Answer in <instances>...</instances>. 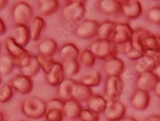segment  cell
Returning a JSON list of instances; mask_svg holds the SVG:
<instances>
[{
	"instance_id": "cell-1",
	"label": "cell",
	"mask_w": 160,
	"mask_h": 121,
	"mask_svg": "<svg viewBox=\"0 0 160 121\" xmlns=\"http://www.w3.org/2000/svg\"><path fill=\"white\" fill-rule=\"evenodd\" d=\"M90 50L96 58L107 61L117 57L118 52V46L112 39H98L93 41L90 47Z\"/></svg>"
},
{
	"instance_id": "cell-2",
	"label": "cell",
	"mask_w": 160,
	"mask_h": 121,
	"mask_svg": "<svg viewBox=\"0 0 160 121\" xmlns=\"http://www.w3.org/2000/svg\"><path fill=\"white\" fill-rule=\"evenodd\" d=\"M47 103L38 97L26 99L22 102L21 110L24 115L29 118L37 120L45 116Z\"/></svg>"
},
{
	"instance_id": "cell-3",
	"label": "cell",
	"mask_w": 160,
	"mask_h": 121,
	"mask_svg": "<svg viewBox=\"0 0 160 121\" xmlns=\"http://www.w3.org/2000/svg\"><path fill=\"white\" fill-rule=\"evenodd\" d=\"M86 12V7L83 1H70L62 10L63 15L67 21L78 25L85 20Z\"/></svg>"
},
{
	"instance_id": "cell-4",
	"label": "cell",
	"mask_w": 160,
	"mask_h": 121,
	"mask_svg": "<svg viewBox=\"0 0 160 121\" xmlns=\"http://www.w3.org/2000/svg\"><path fill=\"white\" fill-rule=\"evenodd\" d=\"M12 16L16 25H27L33 18V9L28 3L20 2L13 7Z\"/></svg>"
},
{
	"instance_id": "cell-5",
	"label": "cell",
	"mask_w": 160,
	"mask_h": 121,
	"mask_svg": "<svg viewBox=\"0 0 160 121\" xmlns=\"http://www.w3.org/2000/svg\"><path fill=\"white\" fill-rule=\"evenodd\" d=\"M65 101L60 98L52 99L47 103L45 118L46 121H62Z\"/></svg>"
},
{
	"instance_id": "cell-6",
	"label": "cell",
	"mask_w": 160,
	"mask_h": 121,
	"mask_svg": "<svg viewBox=\"0 0 160 121\" xmlns=\"http://www.w3.org/2000/svg\"><path fill=\"white\" fill-rule=\"evenodd\" d=\"M126 112V107L122 102L117 100H109L103 115L108 121H120L125 117Z\"/></svg>"
},
{
	"instance_id": "cell-7",
	"label": "cell",
	"mask_w": 160,
	"mask_h": 121,
	"mask_svg": "<svg viewBox=\"0 0 160 121\" xmlns=\"http://www.w3.org/2000/svg\"><path fill=\"white\" fill-rule=\"evenodd\" d=\"M99 23L93 19H85L76 29L77 37L82 39H90L98 36Z\"/></svg>"
},
{
	"instance_id": "cell-8",
	"label": "cell",
	"mask_w": 160,
	"mask_h": 121,
	"mask_svg": "<svg viewBox=\"0 0 160 121\" xmlns=\"http://www.w3.org/2000/svg\"><path fill=\"white\" fill-rule=\"evenodd\" d=\"M124 87L121 77H108L105 82V93L110 100H117L122 93Z\"/></svg>"
},
{
	"instance_id": "cell-9",
	"label": "cell",
	"mask_w": 160,
	"mask_h": 121,
	"mask_svg": "<svg viewBox=\"0 0 160 121\" xmlns=\"http://www.w3.org/2000/svg\"><path fill=\"white\" fill-rule=\"evenodd\" d=\"M10 85L13 89L22 95L30 94L33 88V82L32 78L19 74L15 75L11 80Z\"/></svg>"
},
{
	"instance_id": "cell-10",
	"label": "cell",
	"mask_w": 160,
	"mask_h": 121,
	"mask_svg": "<svg viewBox=\"0 0 160 121\" xmlns=\"http://www.w3.org/2000/svg\"><path fill=\"white\" fill-rule=\"evenodd\" d=\"M133 30L126 23H116V28L112 36V41L117 45L131 41Z\"/></svg>"
},
{
	"instance_id": "cell-11",
	"label": "cell",
	"mask_w": 160,
	"mask_h": 121,
	"mask_svg": "<svg viewBox=\"0 0 160 121\" xmlns=\"http://www.w3.org/2000/svg\"><path fill=\"white\" fill-rule=\"evenodd\" d=\"M159 79L156 74H154L153 72L140 74L137 80V87L138 90L149 92L154 90Z\"/></svg>"
},
{
	"instance_id": "cell-12",
	"label": "cell",
	"mask_w": 160,
	"mask_h": 121,
	"mask_svg": "<svg viewBox=\"0 0 160 121\" xmlns=\"http://www.w3.org/2000/svg\"><path fill=\"white\" fill-rule=\"evenodd\" d=\"M121 11L124 16L128 19H135L139 18L142 14V5L140 2L137 0L123 1V2H121Z\"/></svg>"
},
{
	"instance_id": "cell-13",
	"label": "cell",
	"mask_w": 160,
	"mask_h": 121,
	"mask_svg": "<svg viewBox=\"0 0 160 121\" xmlns=\"http://www.w3.org/2000/svg\"><path fill=\"white\" fill-rule=\"evenodd\" d=\"M130 103L133 108L138 110L143 111L148 108L150 103V96L149 92L141 90H137L130 100Z\"/></svg>"
},
{
	"instance_id": "cell-14",
	"label": "cell",
	"mask_w": 160,
	"mask_h": 121,
	"mask_svg": "<svg viewBox=\"0 0 160 121\" xmlns=\"http://www.w3.org/2000/svg\"><path fill=\"white\" fill-rule=\"evenodd\" d=\"M65 79V75L62 63L55 62L51 71L46 75L47 83L52 86H58Z\"/></svg>"
},
{
	"instance_id": "cell-15",
	"label": "cell",
	"mask_w": 160,
	"mask_h": 121,
	"mask_svg": "<svg viewBox=\"0 0 160 121\" xmlns=\"http://www.w3.org/2000/svg\"><path fill=\"white\" fill-rule=\"evenodd\" d=\"M93 96L92 89L81 82H76L72 90V99L79 102H87Z\"/></svg>"
},
{
	"instance_id": "cell-16",
	"label": "cell",
	"mask_w": 160,
	"mask_h": 121,
	"mask_svg": "<svg viewBox=\"0 0 160 121\" xmlns=\"http://www.w3.org/2000/svg\"><path fill=\"white\" fill-rule=\"evenodd\" d=\"M104 69L108 77H120L124 70L125 64L121 59L115 57L106 61Z\"/></svg>"
},
{
	"instance_id": "cell-17",
	"label": "cell",
	"mask_w": 160,
	"mask_h": 121,
	"mask_svg": "<svg viewBox=\"0 0 160 121\" xmlns=\"http://www.w3.org/2000/svg\"><path fill=\"white\" fill-rule=\"evenodd\" d=\"M16 42L22 47L24 48L30 42V33L29 27L27 25H16L13 30V36H12Z\"/></svg>"
},
{
	"instance_id": "cell-18",
	"label": "cell",
	"mask_w": 160,
	"mask_h": 121,
	"mask_svg": "<svg viewBox=\"0 0 160 121\" xmlns=\"http://www.w3.org/2000/svg\"><path fill=\"white\" fill-rule=\"evenodd\" d=\"M83 107L80 102L74 99L65 101L63 113L67 118L70 120L79 119Z\"/></svg>"
},
{
	"instance_id": "cell-19",
	"label": "cell",
	"mask_w": 160,
	"mask_h": 121,
	"mask_svg": "<svg viewBox=\"0 0 160 121\" xmlns=\"http://www.w3.org/2000/svg\"><path fill=\"white\" fill-rule=\"evenodd\" d=\"M87 108L100 115L104 112L108 105V100L103 96L97 94L93 96L87 102Z\"/></svg>"
},
{
	"instance_id": "cell-20",
	"label": "cell",
	"mask_w": 160,
	"mask_h": 121,
	"mask_svg": "<svg viewBox=\"0 0 160 121\" xmlns=\"http://www.w3.org/2000/svg\"><path fill=\"white\" fill-rule=\"evenodd\" d=\"M38 10L43 16H50L57 12L60 3L57 0H39L37 1Z\"/></svg>"
},
{
	"instance_id": "cell-21",
	"label": "cell",
	"mask_w": 160,
	"mask_h": 121,
	"mask_svg": "<svg viewBox=\"0 0 160 121\" xmlns=\"http://www.w3.org/2000/svg\"><path fill=\"white\" fill-rule=\"evenodd\" d=\"M45 26L46 22L42 18L35 16L33 18L29 27L30 37L33 41H38L42 36Z\"/></svg>"
},
{
	"instance_id": "cell-22",
	"label": "cell",
	"mask_w": 160,
	"mask_h": 121,
	"mask_svg": "<svg viewBox=\"0 0 160 121\" xmlns=\"http://www.w3.org/2000/svg\"><path fill=\"white\" fill-rule=\"evenodd\" d=\"M57 48L58 45L57 41L52 38H46L43 39L38 46V50L40 54L51 58L55 55Z\"/></svg>"
},
{
	"instance_id": "cell-23",
	"label": "cell",
	"mask_w": 160,
	"mask_h": 121,
	"mask_svg": "<svg viewBox=\"0 0 160 121\" xmlns=\"http://www.w3.org/2000/svg\"><path fill=\"white\" fill-rule=\"evenodd\" d=\"M76 80L68 78L65 79L58 86L57 93L59 98L64 101L72 99V90L76 83Z\"/></svg>"
},
{
	"instance_id": "cell-24",
	"label": "cell",
	"mask_w": 160,
	"mask_h": 121,
	"mask_svg": "<svg viewBox=\"0 0 160 121\" xmlns=\"http://www.w3.org/2000/svg\"><path fill=\"white\" fill-rule=\"evenodd\" d=\"M80 54L78 48L72 43H68L63 45L60 50V58L62 61L78 60Z\"/></svg>"
},
{
	"instance_id": "cell-25",
	"label": "cell",
	"mask_w": 160,
	"mask_h": 121,
	"mask_svg": "<svg viewBox=\"0 0 160 121\" xmlns=\"http://www.w3.org/2000/svg\"><path fill=\"white\" fill-rule=\"evenodd\" d=\"M155 62L149 56L144 54V56L137 61L134 65L135 70L139 74L144 72H153L156 69Z\"/></svg>"
},
{
	"instance_id": "cell-26",
	"label": "cell",
	"mask_w": 160,
	"mask_h": 121,
	"mask_svg": "<svg viewBox=\"0 0 160 121\" xmlns=\"http://www.w3.org/2000/svg\"><path fill=\"white\" fill-rule=\"evenodd\" d=\"M99 7L103 13L109 16L115 15L122 10L121 2L117 0H102L99 3Z\"/></svg>"
},
{
	"instance_id": "cell-27",
	"label": "cell",
	"mask_w": 160,
	"mask_h": 121,
	"mask_svg": "<svg viewBox=\"0 0 160 121\" xmlns=\"http://www.w3.org/2000/svg\"><path fill=\"white\" fill-rule=\"evenodd\" d=\"M5 45L6 50L8 53V55L14 58V59L19 58L27 51L24 48L18 44L14 38L10 36L6 38Z\"/></svg>"
},
{
	"instance_id": "cell-28",
	"label": "cell",
	"mask_w": 160,
	"mask_h": 121,
	"mask_svg": "<svg viewBox=\"0 0 160 121\" xmlns=\"http://www.w3.org/2000/svg\"><path fill=\"white\" fill-rule=\"evenodd\" d=\"M115 28L116 23L113 21L109 20L104 21L99 24L98 30V36L99 39H109V37L114 34Z\"/></svg>"
},
{
	"instance_id": "cell-29",
	"label": "cell",
	"mask_w": 160,
	"mask_h": 121,
	"mask_svg": "<svg viewBox=\"0 0 160 121\" xmlns=\"http://www.w3.org/2000/svg\"><path fill=\"white\" fill-rule=\"evenodd\" d=\"M151 34L149 31L144 29H138L133 30L131 39V43L132 47L143 52L142 48V42L147 36Z\"/></svg>"
},
{
	"instance_id": "cell-30",
	"label": "cell",
	"mask_w": 160,
	"mask_h": 121,
	"mask_svg": "<svg viewBox=\"0 0 160 121\" xmlns=\"http://www.w3.org/2000/svg\"><path fill=\"white\" fill-rule=\"evenodd\" d=\"M101 81V74L98 71H91L85 74L82 79V81L83 84L87 86L89 88L97 87L100 85Z\"/></svg>"
},
{
	"instance_id": "cell-31",
	"label": "cell",
	"mask_w": 160,
	"mask_h": 121,
	"mask_svg": "<svg viewBox=\"0 0 160 121\" xmlns=\"http://www.w3.org/2000/svg\"><path fill=\"white\" fill-rule=\"evenodd\" d=\"M14 59L10 55H4L0 58V74L7 75L14 69Z\"/></svg>"
},
{
	"instance_id": "cell-32",
	"label": "cell",
	"mask_w": 160,
	"mask_h": 121,
	"mask_svg": "<svg viewBox=\"0 0 160 121\" xmlns=\"http://www.w3.org/2000/svg\"><path fill=\"white\" fill-rule=\"evenodd\" d=\"M40 70L41 67L39 66L36 56H33L30 63L27 66L20 69V73L24 76L33 78L38 74Z\"/></svg>"
},
{
	"instance_id": "cell-33",
	"label": "cell",
	"mask_w": 160,
	"mask_h": 121,
	"mask_svg": "<svg viewBox=\"0 0 160 121\" xmlns=\"http://www.w3.org/2000/svg\"><path fill=\"white\" fill-rule=\"evenodd\" d=\"M65 75L69 77H74L80 70V63L78 60H68L62 61V63Z\"/></svg>"
},
{
	"instance_id": "cell-34",
	"label": "cell",
	"mask_w": 160,
	"mask_h": 121,
	"mask_svg": "<svg viewBox=\"0 0 160 121\" xmlns=\"http://www.w3.org/2000/svg\"><path fill=\"white\" fill-rule=\"evenodd\" d=\"M142 48L145 52L147 50H160V36L149 35L142 42Z\"/></svg>"
},
{
	"instance_id": "cell-35",
	"label": "cell",
	"mask_w": 160,
	"mask_h": 121,
	"mask_svg": "<svg viewBox=\"0 0 160 121\" xmlns=\"http://www.w3.org/2000/svg\"><path fill=\"white\" fill-rule=\"evenodd\" d=\"M96 58L90 49H85L80 52L79 62L85 68H91L95 64Z\"/></svg>"
},
{
	"instance_id": "cell-36",
	"label": "cell",
	"mask_w": 160,
	"mask_h": 121,
	"mask_svg": "<svg viewBox=\"0 0 160 121\" xmlns=\"http://www.w3.org/2000/svg\"><path fill=\"white\" fill-rule=\"evenodd\" d=\"M36 58L39 66L41 67V69L42 70L46 75L49 74L55 63V61L53 60L52 58L40 54V53L36 56Z\"/></svg>"
},
{
	"instance_id": "cell-37",
	"label": "cell",
	"mask_w": 160,
	"mask_h": 121,
	"mask_svg": "<svg viewBox=\"0 0 160 121\" xmlns=\"http://www.w3.org/2000/svg\"><path fill=\"white\" fill-rule=\"evenodd\" d=\"M13 88L10 84L4 83L0 85V103H5L13 97Z\"/></svg>"
},
{
	"instance_id": "cell-38",
	"label": "cell",
	"mask_w": 160,
	"mask_h": 121,
	"mask_svg": "<svg viewBox=\"0 0 160 121\" xmlns=\"http://www.w3.org/2000/svg\"><path fill=\"white\" fill-rule=\"evenodd\" d=\"M79 119L83 121H99L100 116L88 108H83Z\"/></svg>"
},
{
	"instance_id": "cell-39",
	"label": "cell",
	"mask_w": 160,
	"mask_h": 121,
	"mask_svg": "<svg viewBox=\"0 0 160 121\" xmlns=\"http://www.w3.org/2000/svg\"><path fill=\"white\" fill-rule=\"evenodd\" d=\"M32 57L33 56H31L30 53L28 51H26L21 57L14 59L16 66L18 67L19 69L24 68L30 63Z\"/></svg>"
},
{
	"instance_id": "cell-40",
	"label": "cell",
	"mask_w": 160,
	"mask_h": 121,
	"mask_svg": "<svg viewBox=\"0 0 160 121\" xmlns=\"http://www.w3.org/2000/svg\"><path fill=\"white\" fill-rule=\"evenodd\" d=\"M148 19L154 23L160 25V7H154L151 8L148 13Z\"/></svg>"
},
{
	"instance_id": "cell-41",
	"label": "cell",
	"mask_w": 160,
	"mask_h": 121,
	"mask_svg": "<svg viewBox=\"0 0 160 121\" xmlns=\"http://www.w3.org/2000/svg\"><path fill=\"white\" fill-rule=\"evenodd\" d=\"M126 57L132 61H138L144 56V52L132 48L126 54Z\"/></svg>"
},
{
	"instance_id": "cell-42",
	"label": "cell",
	"mask_w": 160,
	"mask_h": 121,
	"mask_svg": "<svg viewBox=\"0 0 160 121\" xmlns=\"http://www.w3.org/2000/svg\"><path fill=\"white\" fill-rule=\"evenodd\" d=\"M144 54L151 58L155 62L156 66L160 65V50H147L144 52Z\"/></svg>"
},
{
	"instance_id": "cell-43",
	"label": "cell",
	"mask_w": 160,
	"mask_h": 121,
	"mask_svg": "<svg viewBox=\"0 0 160 121\" xmlns=\"http://www.w3.org/2000/svg\"><path fill=\"white\" fill-rule=\"evenodd\" d=\"M117 46H118V52H121L122 53H124L125 55L132 48L131 41H129L121 45H118Z\"/></svg>"
},
{
	"instance_id": "cell-44",
	"label": "cell",
	"mask_w": 160,
	"mask_h": 121,
	"mask_svg": "<svg viewBox=\"0 0 160 121\" xmlns=\"http://www.w3.org/2000/svg\"><path fill=\"white\" fill-rule=\"evenodd\" d=\"M6 30H7L6 25L4 21H3V19L0 18V36L4 35L6 32Z\"/></svg>"
},
{
	"instance_id": "cell-45",
	"label": "cell",
	"mask_w": 160,
	"mask_h": 121,
	"mask_svg": "<svg viewBox=\"0 0 160 121\" xmlns=\"http://www.w3.org/2000/svg\"><path fill=\"white\" fill-rule=\"evenodd\" d=\"M153 91L158 97H160V79H159L158 81L156 83V85L155 86V88H154Z\"/></svg>"
},
{
	"instance_id": "cell-46",
	"label": "cell",
	"mask_w": 160,
	"mask_h": 121,
	"mask_svg": "<svg viewBox=\"0 0 160 121\" xmlns=\"http://www.w3.org/2000/svg\"><path fill=\"white\" fill-rule=\"evenodd\" d=\"M146 121H160V115H152L146 119Z\"/></svg>"
},
{
	"instance_id": "cell-47",
	"label": "cell",
	"mask_w": 160,
	"mask_h": 121,
	"mask_svg": "<svg viewBox=\"0 0 160 121\" xmlns=\"http://www.w3.org/2000/svg\"><path fill=\"white\" fill-rule=\"evenodd\" d=\"M8 2L7 0H0V10L3 9L7 5Z\"/></svg>"
},
{
	"instance_id": "cell-48",
	"label": "cell",
	"mask_w": 160,
	"mask_h": 121,
	"mask_svg": "<svg viewBox=\"0 0 160 121\" xmlns=\"http://www.w3.org/2000/svg\"><path fill=\"white\" fill-rule=\"evenodd\" d=\"M120 121H137V120L133 117H124L122 119H121Z\"/></svg>"
},
{
	"instance_id": "cell-49",
	"label": "cell",
	"mask_w": 160,
	"mask_h": 121,
	"mask_svg": "<svg viewBox=\"0 0 160 121\" xmlns=\"http://www.w3.org/2000/svg\"><path fill=\"white\" fill-rule=\"evenodd\" d=\"M0 121H5L4 113L2 111L0 110Z\"/></svg>"
},
{
	"instance_id": "cell-50",
	"label": "cell",
	"mask_w": 160,
	"mask_h": 121,
	"mask_svg": "<svg viewBox=\"0 0 160 121\" xmlns=\"http://www.w3.org/2000/svg\"><path fill=\"white\" fill-rule=\"evenodd\" d=\"M156 73H157V75L158 76V77L160 79V65H159L158 66L156 67Z\"/></svg>"
},
{
	"instance_id": "cell-51",
	"label": "cell",
	"mask_w": 160,
	"mask_h": 121,
	"mask_svg": "<svg viewBox=\"0 0 160 121\" xmlns=\"http://www.w3.org/2000/svg\"><path fill=\"white\" fill-rule=\"evenodd\" d=\"M2 52V44H1V42H0V53H1Z\"/></svg>"
},
{
	"instance_id": "cell-52",
	"label": "cell",
	"mask_w": 160,
	"mask_h": 121,
	"mask_svg": "<svg viewBox=\"0 0 160 121\" xmlns=\"http://www.w3.org/2000/svg\"><path fill=\"white\" fill-rule=\"evenodd\" d=\"M2 85V79H1V77H0V85Z\"/></svg>"
},
{
	"instance_id": "cell-53",
	"label": "cell",
	"mask_w": 160,
	"mask_h": 121,
	"mask_svg": "<svg viewBox=\"0 0 160 121\" xmlns=\"http://www.w3.org/2000/svg\"><path fill=\"white\" fill-rule=\"evenodd\" d=\"M78 121H83V120H80V119H78Z\"/></svg>"
},
{
	"instance_id": "cell-54",
	"label": "cell",
	"mask_w": 160,
	"mask_h": 121,
	"mask_svg": "<svg viewBox=\"0 0 160 121\" xmlns=\"http://www.w3.org/2000/svg\"><path fill=\"white\" fill-rule=\"evenodd\" d=\"M19 121H24V120H19Z\"/></svg>"
}]
</instances>
